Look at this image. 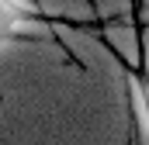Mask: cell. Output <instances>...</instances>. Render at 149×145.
<instances>
[{"mask_svg":"<svg viewBox=\"0 0 149 145\" xmlns=\"http://www.w3.org/2000/svg\"><path fill=\"white\" fill-rule=\"evenodd\" d=\"M31 24H35V14L21 0H0V41L3 38H14L17 31H24Z\"/></svg>","mask_w":149,"mask_h":145,"instance_id":"cell-1","label":"cell"}]
</instances>
